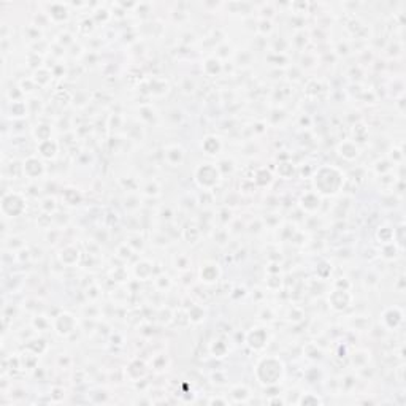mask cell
<instances>
[{
    "label": "cell",
    "instance_id": "cell-44",
    "mask_svg": "<svg viewBox=\"0 0 406 406\" xmlns=\"http://www.w3.org/2000/svg\"><path fill=\"white\" fill-rule=\"evenodd\" d=\"M180 89H181L184 94H194V92H195V89H197V85H195L194 78H190V76H184V78L180 81Z\"/></svg>",
    "mask_w": 406,
    "mask_h": 406
},
{
    "label": "cell",
    "instance_id": "cell-35",
    "mask_svg": "<svg viewBox=\"0 0 406 406\" xmlns=\"http://www.w3.org/2000/svg\"><path fill=\"white\" fill-rule=\"evenodd\" d=\"M324 400H322L317 393H313V392H302L300 393V398H298V403L297 404H313V406H317V404H322Z\"/></svg>",
    "mask_w": 406,
    "mask_h": 406
},
{
    "label": "cell",
    "instance_id": "cell-11",
    "mask_svg": "<svg viewBox=\"0 0 406 406\" xmlns=\"http://www.w3.org/2000/svg\"><path fill=\"white\" fill-rule=\"evenodd\" d=\"M403 319H404V313L400 306H389L384 309L383 314H381V324H383L386 330L393 332L403 324Z\"/></svg>",
    "mask_w": 406,
    "mask_h": 406
},
{
    "label": "cell",
    "instance_id": "cell-19",
    "mask_svg": "<svg viewBox=\"0 0 406 406\" xmlns=\"http://www.w3.org/2000/svg\"><path fill=\"white\" fill-rule=\"evenodd\" d=\"M152 273H154V265H152L151 260H146V259H141L140 262H137V265L134 267V276L138 281L151 279Z\"/></svg>",
    "mask_w": 406,
    "mask_h": 406
},
{
    "label": "cell",
    "instance_id": "cell-52",
    "mask_svg": "<svg viewBox=\"0 0 406 406\" xmlns=\"http://www.w3.org/2000/svg\"><path fill=\"white\" fill-rule=\"evenodd\" d=\"M397 291H398L400 294H403V291H404V276H400V278H398V282H397Z\"/></svg>",
    "mask_w": 406,
    "mask_h": 406
},
{
    "label": "cell",
    "instance_id": "cell-10",
    "mask_svg": "<svg viewBox=\"0 0 406 406\" xmlns=\"http://www.w3.org/2000/svg\"><path fill=\"white\" fill-rule=\"evenodd\" d=\"M81 257H83V253L79 246H76L75 243L64 245L57 251V260L61 262V265L64 267H76L81 262Z\"/></svg>",
    "mask_w": 406,
    "mask_h": 406
},
{
    "label": "cell",
    "instance_id": "cell-20",
    "mask_svg": "<svg viewBox=\"0 0 406 406\" xmlns=\"http://www.w3.org/2000/svg\"><path fill=\"white\" fill-rule=\"evenodd\" d=\"M62 201L65 203L67 207H78L83 203V194L79 192V189L76 187H64L62 189Z\"/></svg>",
    "mask_w": 406,
    "mask_h": 406
},
{
    "label": "cell",
    "instance_id": "cell-9",
    "mask_svg": "<svg viewBox=\"0 0 406 406\" xmlns=\"http://www.w3.org/2000/svg\"><path fill=\"white\" fill-rule=\"evenodd\" d=\"M222 276V268L218 262L207 260L198 268V279L205 286H214Z\"/></svg>",
    "mask_w": 406,
    "mask_h": 406
},
{
    "label": "cell",
    "instance_id": "cell-33",
    "mask_svg": "<svg viewBox=\"0 0 406 406\" xmlns=\"http://www.w3.org/2000/svg\"><path fill=\"white\" fill-rule=\"evenodd\" d=\"M190 265H192V260L190 257L184 253H180V254H175L173 257V267L181 271V273H186V271H190Z\"/></svg>",
    "mask_w": 406,
    "mask_h": 406
},
{
    "label": "cell",
    "instance_id": "cell-43",
    "mask_svg": "<svg viewBox=\"0 0 406 406\" xmlns=\"http://www.w3.org/2000/svg\"><path fill=\"white\" fill-rule=\"evenodd\" d=\"M172 278L169 276V274H160V276H157L156 279H154V286L159 289V291H169L172 288Z\"/></svg>",
    "mask_w": 406,
    "mask_h": 406
},
{
    "label": "cell",
    "instance_id": "cell-24",
    "mask_svg": "<svg viewBox=\"0 0 406 406\" xmlns=\"http://www.w3.org/2000/svg\"><path fill=\"white\" fill-rule=\"evenodd\" d=\"M8 114L10 117L13 119V121H21V119H24L27 114H29V106L26 102H11L10 106H8Z\"/></svg>",
    "mask_w": 406,
    "mask_h": 406
},
{
    "label": "cell",
    "instance_id": "cell-8",
    "mask_svg": "<svg viewBox=\"0 0 406 406\" xmlns=\"http://www.w3.org/2000/svg\"><path fill=\"white\" fill-rule=\"evenodd\" d=\"M22 176H26L27 180H42L46 175V165L40 156H29L22 160Z\"/></svg>",
    "mask_w": 406,
    "mask_h": 406
},
{
    "label": "cell",
    "instance_id": "cell-26",
    "mask_svg": "<svg viewBox=\"0 0 406 406\" xmlns=\"http://www.w3.org/2000/svg\"><path fill=\"white\" fill-rule=\"evenodd\" d=\"M232 403H248L251 398V390L245 384H236L230 389Z\"/></svg>",
    "mask_w": 406,
    "mask_h": 406
},
{
    "label": "cell",
    "instance_id": "cell-15",
    "mask_svg": "<svg viewBox=\"0 0 406 406\" xmlns=\"http://www.w3.org/2000/svg\"><path fill=\"white\" fill-rule=\"evenodd\" d=\"M200 148H201L203 154H207V156H210V157H216L224 149V141L219 135L210 134V135L203 137V140L200 143Z\"/></svg>",
    "mask_w": 406,
    "mask_h": 406
},
{
    "label": "cell",
    "instance_id": "cell-18",
    "mask_svg": "<svg viewBox=\"0 0 406 406\" xmlns=\"http://www.w3.org/2000/svg\"><path fill=\"white\" fill-rule=\"evenodd\" d=\"M37 154L43 160H54L59 154V143L54 138L40 141L37 145Z\"/></svg>",
    "mask_w": 406,
    "mask_h": 406
},
{
    "label": "cell",
    "instance_id": "cell-38",
    "mask_svg": "<svg viewBox=\"0 0 406 406\" xmlns=\"http://www.w3.org/2000/svg\"><path fill=\"white\" fill-rule=\"evenodd\" d=\"M278 175L279 178H282V180H291V178L297 173V169H295V165L292 162H281L278 165Z\"/></svg>",
    "mask_w": 406,
    "mask_h": 406
},
{
    "label": "cell",
    "instance_id": "cell-3",
    "mask_svg": "<svg viewBox=\"0 0 406 406\" xmlns=\"http://www.w3.org/2000/svg\"><path fill=\"white\" fill-rule=\"evenodd\" d=\"M222 178L216 162H200L194 169V183L203 192H213L219 187Z\"/></svg>",
    "mask_w": 406,
    "mask_h": 406
},
{
    "label": "cell",
    "instance_id": "cell-23",
    "mask_svg": "<svg viewBox=\"0 0 406 406\" xmlns=\"http://www.w3.org/2000/svg\"><path fill=\"white\" fill-rule=\"evenodd\" d=\"M273 173L265 169V167H260L257 169L253 175V183L256 184V187H268L273 183Z\"/></svg>",
    "mask_w": 406,
    "mask_h": 406
},
{
    "label": "cell",
    "instance_id": "cell-22",
    "mask_svg": "<svg viewBox=\"0 0 406 406\" xmlns=\"http://www.w3.org/2000/svg\"><path fill=\"white\" fill-rule=\"evenodd\" d=\"M201 229L195 224H189L186 225V229H183V240L190 245V246H195L201 241Z\"/></svg>",
    "mask_w": 406,
    "mask_h": 406
},
{
    "label": "cell",
    "instance_id": "cell-13",
    "mask_svg": "<svg viewBox=\"0 0 406 406\" xmlns=\"http://www.w3.org/2000/svg\"><path fill=\"white\" fill-rule=\"evenodd\" d=\"M45 13L53 24H62L70 19V5L62 2H53L46 5Z\"/></svg>",
    "mask_w": 406,
    "mask_h": 406
},
{
    "label": "cell",
    "instance_id": "cell-16",
    "mask_svg": "<svg viewBox=\"0 0 406 406\" xmlns=\"http://www.w3.org/2000/svg\"><path fill=\"white\" fill-rule=\"evenodd\" d=\"M320 203H322V197L316 192V190L303 192L300 195V198H298V205H300V208L308 214H316L320 210Z\"/></svg>",
    "mask_w": 406,
    "mask_h": 406
},
{
    "label": "cell",
    "instance_id": "cell-7",
    "mask_svg": "<svg viewBox=\"0 0 406 406\" xmlns=\"http://www.w3.org/2000/svg\"><path fill=\"white\" fill-rule=\"evenodd\" d=\"M270 341V333L267 327H254L246 333V346L254 352L264 351Z\"/></svg>",
    "mask_w": 406,
    "mask_h": 406
},
{
    "label": "cell",
    "instance_id": "cell-47",
    "mask_svg": "<svg viewBox=\"0 0 406 406\" xmlns=\"http://www.w3.org/2000/svg\"><path fill=\"white\" fill-rule=\"evenodd\" d=\"M213 238H214V243L219 245V246H225L227 241H229V232L225 229H218L216 232L213 233Z\"/></svg>",
    "mask_w": 406,
    "mask_h": 406
},
{
    "label": "cell",
    "instance_id": "cell-34",
    "mask_svg": "<svg viewBox=\"0 0 406 406\" xmlns=\"http://www.w3.org/2000/svg\"><path fill=\"white\" fill-rule=\"evenodd\" d=\"M38 207H40V211L45 213V214H50V216H53V214L57 213V200L56 197L53 195H46L40 200L38 203Z\"/></svg>",
    "mask_w": 406,
    "mask_h": 406
},
{
    "label": "cell",
    "instance_id": "cell-45",
    "mask_svg": "<svg viewBox=\"0 0 406 406\" xmlns=\"http://www.w3.org/2000/svg\"><path fill=\"white\" fill-rule=\"evenodd\" d=\"M218 167H219V170L222 173V176L225 175H232L235 172V162L232 159H222L218 162Z\"/></svg>",
    "mask_w": 406,
    "mask_h": 406
},
{
    "label": "cell",
    "instance_id": "cell-42",
    "mask_svg": "<svg viewBox=\"0 0 406 406\" xmlns=\"http://www.w3.org/2000/svg\"><path fill=\"white\" fill-rule=\"evenodd\" d=\"M42 29H38L35 24H30V26H27L26 29H24V37H27L29 40L32 42H38L42 40Z\"/></svg>",
    "mask_w": 406,
    "mask_h": 406
},
{
    "label": "cell",
    "instance_id": "cell-1",
    "mask_svg": "<svg viewBox=\"0 0 406 406\" xmlns=\"http://www.w3.org/2000/svg\"><path fill=\"white\" fill-rule=\"evenodd\" d=\"M311 178L314 190L320 197L338 195L346 183V175L337 165H320Z\"/></svg>",
    "mask_w": 406,
    "mask_h": 406
},
{
    "label": "cell",
    "instance_id": "cell-5",
    "mask_svg": "<svg viewBox=\"0 0 406 406\" xmlns=\"http://www.w3.org/2000/svg\"><path fill=\"white\" fill-rule=\"evenodd\" d=\"M327 303L332 308V311L335 313H344L346 309H349L354 303V295L351 289H338L333 288V291L327 297Z\"/></svg>",
    "mask_w": 406,
    "mask_h": 406
},
{
    "label": "cell",
    "instance_id": "cell-25",
    "mask_svg": "<svg viewBox=\"0 0 406 406\" xmlns=\"http://www.w3.org/2000/svg\"><path fill=\"white\" fill-rule=\"evenodd\" d=\"M53 76H54V73L51 70H48L45 67H40V68H37L33 71L32 79L35 81L37 88H46V86H50V83L53 81Z\"/></svg>",
    "mask_w": 406,
    "mask_h": 406
},
{
    "label": "cell",
    "instance_id": "cell-30",
    "mask_svg": "<svg viewBox=\"0 0 406 406\" xmlns=\"http://www.w3.org/2000/svg\"><path fill=\"white\" fill-rule=\"evenodd\" d=\"M33 138L37 140V143L40 141H45V140H50L51 138V134H53V127L46 123H38L37 126L33 127Z\"/></svg>",
    "mask_w": 406,
    "mask_h": 406
},
{
    "label": "cell",
    "instance_id": "cell-39",
    "mask_svg": "<svg viewBox=\"0 0 406 406\" xmlns=\"http://www.w3.org/2000/svg\"><path fill=\"white\" fill-rule=\"evenodd\" d=\"M32 327L37 332H45L48 329H53V320H50L42 314H37L32 319Z\"/></svg>",
    "mask_w": 406,
    "mask_h": 406
},
{
    "label": "cell",
    "instance_id": "cell-14",
    "mask_svg": "<svg viewBox=\"0 0 406 406\" xmlns=\"http://www.w3.org/2000/svg\"><path fill=\"white\" fill-rule=\"evenodd\" d=\"M148 363L143 359H132L126 367V378L130 383H138L140 379H145L148 375Z\"/></svg>",
    "mask_w": 406,
    "mask_h": 406
},
{
    "label": "cell",
    "instance_id": "cell-21",
    "mask_svg": "<svg viewBox=\"0 0 406 406\" xmlns=\"http://www.w3.org/2000/svg\"><path fill=\"white\" fill-rule=\"evenodd\" d=\"M201 68H203V73H205L207 76L214 78V76H219L222 73V62L216 56H211V57L205 59Z\"/></svg>",
    "mask_w": 406,
    "mask_h": 406
},
{
    "label": "cell",
    "instance_id": "cell-48",
    "mask_svg": "<svg viewBox=\"0 0 406 406\" xmlns=\"http://www.w3.org/2000/svg\"><path fill=\"white\" fill-rule=\"evenodd\" d=\"M134 253H135V251H134L132 248H130L127 243H123L121 246L117 248V256L121 257L123 260H129V259H132Z\"/></svg>",
    "mask_w": 406,
    "mask_h": 406
},
{
    "label": "cell",
    "instance_id": "cell-40",
    "mask_svg": "<svg viewBox=\"0 0 406 406\" xmlns=\"http://www.w3.org/2000/svg\"><path fill=\"white\" fill-rule=\"evenodd\" d=\"M256 29L262 37H268V35H271V32H273V22L270 18H262V19H259Z\"/></svg>",
    "mask_w": 406,
    "mask_h": 406
},
{
    "label": "cell",
    "instance_id": "cell-53",
    "mask_svg": "<svg viewBox=\"0 0 406 406\" xmlns=\"http://www.w3.org/2000/svg\"><path fill=\"white\" fill-rule=\"evenodd\" d=\"M208 403H213V404H214V403H222V404H227V403H229V400H225V398H219V397L216 398V397H214V398H210V400H208Z\"/></svg>",
    "mask_w": 406,
    "mask_h": 406
},
{
    "label": "cell",
    "instance_id": "cell-4",
    "mask_svg": "<svg viewBox=\"0 0 406 406\" xmlns=\"http://www.w3.org/2000/svg\"><path fill=\"white\" fill-rule=\"evenodd\" d=\"M0 211L5 219H16L27 211V197L19 190H7L0 200Z\"/></svg>",
    "mask_w": 406,
    "mask_h": 406
},
{
    "label": "cell",
    "instance_id": "cell-17",
    "mask_svg": "<svg viewBox=\"0 0 406 406\" xmlns=\"http://www.w3.org/2000/svg\"><path fill=\"white\" fill-rule=\"evenodd\" d=\"M337 152H338V156L346 162H354V160H357L360 157V148L352 140L340 141L338 146H337Z\"/></svg>",
    "mask_w": 406,
    "mask_h": 406
},
{
    "label": "cell",
    "instance_id": "cell-12",
    "mask_svg": "<svg viewBox=\"0 0 406 406\" xmlns=\"http://www.w3.org/2000/svg\"><path fill=\"white\" fill-rule=\"evenodd\" d=\"M186 160V149L180 143H173V145H167L164 148V162L169 167H181Z\"/></svg>",
    "mask_w": 406,
    "mask_h": 406
},
{
    "label": "cell",
    "instance_id": "cell-29",
    "mask_svg": "<svg viewBox=\"0 0 406 406\" xmlns=\"http://www.w3.org/2000/svg\"><path fill=\"white\" fill-rule=\"evenodd\" d=\"M186 313L189 316L190 324H201V322L207 319V309L203 308L201 305H198V303L190 306Z\"/></svg>",
    "mask_w": 406,
    "mask_h": 406
},
{
    "label": "cell",
    "instance_id": "cell-41",
    "mask_svg": "<svg viewBox=\"0 0 406 406\" xmlns=\"http://www.w3.org/2000/svg\"><path fill=\"white\" fill-rule=\"evenodd\" d=\"M18 88L21 89V92H22L24 95H30V94L35 92V89H37V85H35V81H33L32 76H30V78H24V79H21V81L18 83Z\"/></svg>",
    "mask_w": 406,
    "mask_h": 406
},
{
    "label": "cell",
    "instance_id": "cell-51",
    "mask_svg": "<svg viewBox=\"0 0 406 406\" xmlns=\"http://www.w3.org/2000/svg\"><path fill=\"white\" fill-rule=\"evenodd\" d=\"M333 288H338V289H351V282L346 279V278H340L333 282Z\"/></svg>",
    "mask_w": 406,
    "mask_h": 406
},
{
    "label": "cell",
    "instance_id": "cell-50",
    "mask_svg": "<svg viewBox=\"0 0 406 406\" xmlns=\"http://www.w3.org/2000/svg\"><path fill=\"white\" fill-rule=\"evenodd\" d=\"M51 218H53V216H50V214L42 213L40 216H38V219H37V224L42 227V229L50 230V229H51Z\"/></svg>",
    "mask_w": 406,
    "mask_h": 406
},
{
    "label": "cell",
    "instance_id": "cell-46",
    "mask_svg": "<svg viewBox=\"0 0 406 406\" xmlns=\"http://www.w3.org/2000/svg\"><path fill=\"white\" fill-rule=\"evenodd\" d=\"M265 284H267V289H270V291H279L281 286H282V278L279 276V273L270 274L268 279L265 281Z\"/></svg>",
    "mask_w": 406,
    "mask_h": 406
},
{
    "label": "cell",
    "instance_id": "cell-28",
    "mask_svg": "<svg viewBox=\"0 0 406 406\" xmlns=\"http://www.w3.org/2000/svg\"><path fill=\"white\" fill-rule=\"evenodd\" d=\"M372 354H370L368 349H357L351 354V363L352 367L355 368H367L368 367V362H370V357Z\"/></svg>",
    "mask_w": 406,
    "mask_h": 406
},
{
    "label": "cell",
    "instance_id": "cell-2",
    "mask_svg": "<svg viewBox=\"0 0 406 406\" xmlns=\"http://www.w3.org/2000/svg\"><path fill=\"white\" fill-rule=\"evenodd\" d=\"M254 376L262 387H276L286 378V363L278 355H262L254 365Z\"/></svg>",
    "mask_w": 406,
    "mask_h": 406
},
{
    "label": "cell",
    "instance_id": "cell-49",
    "mask_svg": "<svg viewBox=\"0 0 406 406\" xmlns=\"http://www.w3.org/2000/svg\"><path fill=\"white\" fill-rule=\"evenodd\" d=\"M71 365H73V359H71V355L70 354H61L57 357V367L59 368H71Z\"/></svg>",
    "mask_w": 406,
    "mask_h": 406
},
{
    "label": "cell",
    "instance_id": "cell-36",
    "mask_svg": "<svg viewBox=\"0 0 406 406\" xmlns=\"http://www.w3.org/2000/svg\"><path fill=\"white\" fill-rule=\"evenodd\" d=\"M400 248L395 245V243H389V245H383V248H381V257L386 259V260H393V259H397V256L400 254Z\"/></svg>",
    "mask_w": 406,
    "mask_h": 406
},
{
    "label": "cell",
    "instance_id": "cell-32",
    "mask_svg": "<svg viewBox=\"0 0 406 406\" xmlns=\"http://www.w3.org/2000/svg\"><path fill=\"white\" fill-rule=\"evenodd\" d=\"M376 240L378 243L383 246V245H389V243H393V227L390 225H381L379 229L376 230Z\"/></svg>",
    "mask_w": 406,
    "mask_h": 406
},
{
    "label": "cell",
    "instance_id": "cell-27",
    "mask_svg": "<svg viewBox=\"0 0 406 406\" xmlns=\"http://www.w3.org/2000/svg\"><path fill=\"white\" fill-rule=\"evenodd\" d=\"M230 352V348L229 344H227L225 340L222 338H218V340H213L211 344H210V354L213 357H216V359H222L227 354Z\"/></svg>",
    "mask_w": 406,
    "mask_h": 406
},
{
    "label": "cell",
    "instance_id": "cell-37",
    "mask_svg": "<svg viewBox=\"0 0 406 406\" xmlns=\"http://www.w3.org/2000/svg\"><path fill=\"white\" fill-rule=\"evenodd\" d=\"M141 192H143V195H146V197L156 198V197L160 195V184L156 180H149L145 186L141 187Z\"/></svg>",
    "mask_w": 406,
    "mask_h": 406
},
{
    "label": "cell",
    "instance_id": "cell-6",
    "mask_svg": "<svg viewBox=\"0 0 406 406\" xmlns=\"http://www.w3.org/2000/svg\"><path fill=\"white\" fill-rule=\"evenodd\" d=\"M53 330L57 333L59 337L68 338L78 330V319L71 313H67V311L59 313L53 319Z\"/></svg>",
    "mask_w": 406,
    "mask_h": 406
},
{
    "label": "cell",
    "instance_id": "cell-31",
    "mask_svg": "<svg viewBox=\"0 0 406 406\" xmlns=\"http://www.w3.org/2000/svg\"><path fill=\"white\" fill-rule=\"evenodd\" d=\"M169 367H170V359H169V355H167L165 352L156 354L152 357L151 368L154 370V372L162 373V372H165V370H169Z\"/></svg>",
    "mask_w": 406,
    "mask_h": 406
}]
</instances>
